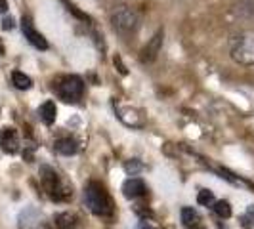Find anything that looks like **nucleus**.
Instances as JSON below:
<instances>
[{
	"label": "nucleus",
	"instance_id": "obj_17",
	"mask_svg": "<svg viewBox=\"0 0 254 229\" xmlns=\"http://www.w3.org/2000/svg\"><path fill=\"white\" fill-rule=\"evenodd\" d=\"M141 168H143V166H141V163H140V161H136V159L128 161L127 165H125V170H127L128 174H132V176H134V174H138Z\"/></svg>",
	"mask_w": 254,
	"mask_h": 229
},
{
	"label": "nucleus",
	"instance_id": "obj_1",
	"mask_svg": "<svg viewBox=\"0 0 254 229\" xmlns=\"http://www.w3.org/2000/svg\"><path fill=\"white\" fill-rule=\"evenodd\" d=\"M84 203L90 208V212L96 216H111L113 214V201H111L109 193L105 191V187L98 181H90L86 185Z\"/></svg>",
	"mask_w": 254,
	"mask_h": 229
},
{
	"label": "nucleus",
	"instance_id": "obj_3",
	"mask_svg": "<svg viewBox=\"0 0 254 229\" xmlns=\"http://www.w3.org/2000/svg\"><path fill=\"white\" fill-rule=\"evenodd\" d=\"M111 23H113V29L121 35H130L138 29V13L134 12L132 8L128 6H121L117 8L113 13H111Z\"/></svg>",
	"mask_w": 254,
	"mask_h": 229
},
{
	"label": "nucleus",
	"instance_id": "obj_8",
	"mask_svg": "<svg viewBox=\"0 0 254 229\" xmlns=\"http://www.w3.org/2000/svg\"><path fill=\"white\" fill-rule=\"evenodd\" d=\"M0 147L4 153H13L19 151V134L15 128H2L0 132Z\"/></svg>",
	"mask_w": 254,
	"mask_h": 229
},
{
	"label": "nucleus",
	"instance_id": "obj_14",
	"mask_svg": "<svg viewBox=\"0 0 254 229\" xmlns=\"http://www.w3.org/2000/svg\"><path fill=\"white\" fill-rule=\"evenodd\" d=\"M56 228L58 229H76L75 218L71 216L69 212H64L56 218Z\"/></svg>",
	"mask_w": 254,
	"mask_h": 229
},
{
	"label": "nucleus",
	"instance_id": "obj_5",
	"mask_svg": "<svg viewBox=\"0 0 254 229\" xmlns=\"http://www.w3.org/2000/svg\"><path fill=\"white\" fill-rule=\"evenodd\" d=\"M40 176H42V183H44V187L46 191L50 193L54 199H62V181L58 178V174H56V170H52L50 166H42L40 168Z\"/></svg>",
	"mask_w": 254,
	"mask_h": 229
},
{
	"label": "nucleus",
	"instance_id": "obj_16",
	"mask_svg": "<svg viewBox=\"0 0 254 229\" xmlns=\"http://www.w3.org/2000/svg\"><path fill=\"white\" fill-rule=\"evenodd\" d=\"M212 208H214V212H216L220 218H229V216H231V206H229L228 201H216Z\"/></svg>",
	"mask_w": 254,
	"mask_h": 229
},
{
	"label": "nucleus",
	"instance_id": "obj_9",
	"mask_svg": "<svg viewBox=\"0 0 254 229\" xmlns=\"http://www.w3.org/2000/svg\"><path fill=\"white\" fill-rule=\"evenodd\" d=\"M145 183L141 181L140 178H130L123 183V193L127 199H138V197H143L145 195Z\"/></svg>",
	"mask_w": 254,
	"mask_h": 229
},
{
	"label": "nucleus",
	"instance_id": "obj_18",
	"mask_svg": "<svg viewBox=\"0 0 254 229\" xmlns=\"http://www.w3.org/2000/svg\"><path fill=\"white\" fill-rule=\"evenodd\" d=\"M62 2H65V6H67V10H69V12H73V13H75L76 17H78V19H88V15H86V13H82V12H78V10H76V6H73V4H69L67 0H62Z\"/></svg>",
	"mask_w": 254,
	"mask_h": 229
},
{
	"label": "nucleus",
	"instance_id": "obj_10",
	"mask_svg": "<svg viewBox=\"0 0 254 229\" xmlns=\"http://www.w3.org/2000/svg\"><path fill=\"white\" fill-rule=\"evenodd\" d=\"M182 224L188 229H199L201 228V216L197 214L195 208L186 206V208H182Z\"/></svg>",
	"mask_w": 254,
	"mask_h": 229
},
{
	"label": "nucleus",
	"instance_id": "obj_11",
	"mask_svg": "<svg viewBox=\"0 0 254 229\" xmlns=\"http://www.w3.org/2000/svg\"><path fill=\"white\" fill-rule=\"evenodd\" d=\"M38 114H40V120L44 124H54L56 122V116H58V109H56V103L54 102H44L38 109Z\"/></svg>",
	"mask_w": 254,
	"mask_h": 229
},
{
	"label": "nucleus",
	"instance_id": "obj_6",
	"mask_svg": "<svg viewBox=\"0 0 254 229\" xmlns=\"http://www.w3.org/2000/svg\"><path fill=\"white\" fill-rule=\"evenodd\" d=\"M163 37H165V33L157 31L151 40L145 44V48L141 50V61L143 63H151L157 59V56L161 54V48H163Z\"/></svg>",
	"mask_w": 254,
	"mask_h": 229
},
{
	"label": "nucleus",
	"instance_id": "obj_2",
	"mask_svg": "<svg viewBox=\"0 0 254 229\" xmlns=\"http://www.w3.org/2000/svg\"><path fill=\"white\" fill-rule=\"evenodd\" d=\"M229 54L235 63L247 65V67L254 65V31H245L233 37Z\"/></svg>",
	"mask_w": 254,
	"mask_h": 229
},
{
	"label": "nucleus",
	"instance_id": "obj_7",
	"mask_svg": "<svg viewBox=\"0 0 254 229\" xmlns=\"http://www.w3.org/2000/svg\"><path fill=\"white\" fill-rule=\"evenodd\" d=\"M21 31H23L25 38L29 40V44H33L35 48H38V50H46V48H48L46 38L42 37L37 29L33 27V23H31L29 17H23V19H21Z\"/></svg>",
	"mask_w": 254,
	"mask_h": 229
},
{
	"label": "nucleus",
	"instance_id": "obj_15",
	"mask_svg": "<svg viewBox=\"0 0 254 229\" xmlns=\"http://www.w3.org/2000/svg\"><path fill=\"white\" fill-rule=\"evenodd\" d=\"M197 203L201 204V206H210V204H214V193L210 189H201L199 191V195H197Z\"/></svg>",
	"mask_w": 254,
	"mask_h": 229
},
{
	"label": "nucleus",
	"instance_id": "obj_20",
	"mask_svg": "<svg viewBox=\"0 0 254 229\" xmlns=\"http://www.w3.org/2000/svg\"><path fill=\"white\" fill-rule=\"evenodd\" d=\"M8 10V2L6 0H0V13H4Z\"/></svg>",
	"mask_w": 254,
	"mask_h": 229
},
{
	"label": "nucleus",
	"instance_id": "obj_19",
	"mask_svg": "<svg viewBox=\"0 0 254 229\" xmlns=\"http://www.w3.org/2000/svg\"><path fill=\"white\" fill-rule=\"evenodd\" d=\"M12 27H13V19H12V17H6V19L2 21V29H6V31H8V29H12Z\"/></svg>",
	"mask_w": 254,
	"mask_h": 229
},
{
	"label": "nucleus",
	"instance_id": "obj_12",
	"mask_svg": "<svg viewBox=\"0 0 254 229\" xmlns=\"http://www.w3.org/2000/svg\"><path fill=\"white\" fill-rule=\"evenodd\" d=\"M56 151L60 153V155H65V157L75 155L78 151V143L73 138H62V140L56 141Z\"/></svg>",
	"mask_w": 254,
	"mask_h": 229
},
{
	"label": "nucleus",
	"instance_id": "obj_4",
	"mask_svg": "<svg viewBox=\"0 0 254 229\" xmlns=\"http://www.w3.org/2000/svg\"><path fill=\"white\" fill-rule=\"evenodd\" d=\"M58 96L64 100V102H78L84 94V82L82 78L76 75L64 76L58 84Z\"/></svg>",
	"mask_w": 254,
	"mask_h": 229
},
{
	"label": "nucleus",
	"instance_id": "obj_13",
	"mask_svg": "<svg viewBox=\"0 0 254 229\" xmlns=\"http://www.w3.org/2000/svg\"><path fill=\"white\" fill-rule=\"evenodd\" d=\"M12 82L13 86L17 90H29L33 86V80H31V76H27L25 73H21V71H13L12 73Z\"/></svg>",
	"mask_w": 254,
	"mask_h": 229
}]
</instances>
